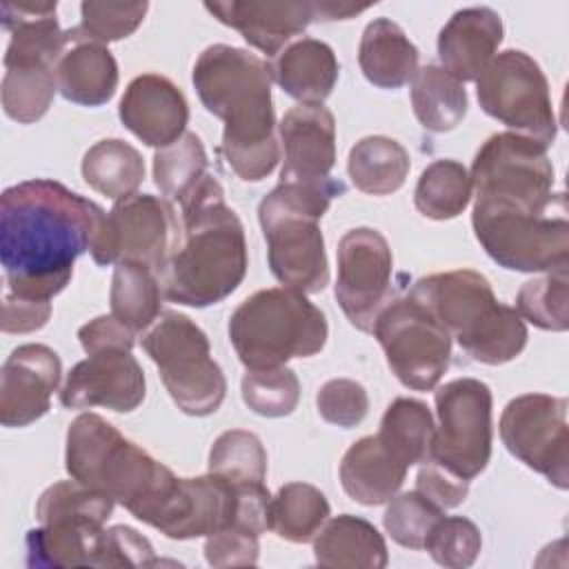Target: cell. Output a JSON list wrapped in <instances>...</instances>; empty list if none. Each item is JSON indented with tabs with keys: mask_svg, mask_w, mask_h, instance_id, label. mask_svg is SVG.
<instances>
[{
	"mask_svg": "<svg viewBox=\"0 0 569 569\" xmlns=\"http://www.w3.org/2000/svg\"><path fill=\"white\" fill-rule=\"evenodd\" d=\"M207 153L200 136L187 131L153 156V182L162 196L182 202L207 176Z\"/></svg>",
	"mask_w": 569,
	"mask_h": 569,
	"instance_id": "39",
	"label": "cell"
},
{
	"mask_svg": "<svg viewBox=\"0 0 569 569\" xmlns=\"http://www.w3.org/2000/svg\"><path fill=\"white\" fill-rule=\"evenodd\" d=\"M376 436L385 449L407 469L411 465L429 462L436 436L433 416L420 400L396 398L387 407L380 420V431Z\"/></svg>",
	"mask_w": 569,
	"mask_h": 569,
	"instance_id": "31",
	"label": "cell"
},
{
	"mask_svg": "<svg viewBox=\"0 0 569 569\" xmlns=\"http://www.w3.org/2000/svg\"><path fill=\"white\" fill-rule=\"evenodd\" d=\"M258 533L238 525H227L204 540V558L211 567H253L258 562Z\"/></svg>",
	"mask_w": 569,
	"mask_h": 569,
	"instance_id": "47",
	"label": "cell"
},
{
	"mask_svg": "<svg viewBox=\"0 0 569 569\" xmlns=\"http://www.w3.org/2000/svg\"><path fill=\"white\" fill-rule=\"evenodd\" d=\"M507 451L553 487H569L567 400L549 393H525L507 402L500 416Z\"/></svg>",
	"mask_w": 569,
	"mask_h": 569,
	"instance_id": "15",
	"label": "cell"
},
{
	"mask_svg": "<svg viewBox=\"0 0 569 569\" xmlns=\"http://www.w3.org/2000/svg\"><path fill=\"white\" fill-rule=\"evenodd\" d=\"M345 193L340 180L322 184L280 182L258 204L271 273L302 293H320L329 284V264L320 218L333 198Z\"/></svg>",
	"mask_w": 569,
	"mask_h": 569,
	"instance_id": "6",
	"label": "cell"
},
{
	"mask_svg": "<svg viewBox=\"0 0 569 569\" xmlns=\"http://www.w3.org/2000/svg\"><path fill=\"white\" fill-rule=\"evenodd\" d=\"M136 333L113 316H98L78 329V340L87 353L100 349H133Z\"/></svg>",
	"mask_w": 569,
	"mask_h": 569,
	"instance_id": "51",
	"label": "cell"
},
{
	"mask_svg": "<svg viewBox=\"0 0 569 569\" xmlns=\"http://www.w3.org/2000/svg\"><path fill=\"white\" fill-rule=\"evenodd\" d=\"M491 389L476 378H456L436 391L438 427L431 460L473 480L491 458Z\"/></svg>",
	"mask_w": 569,
	"mask_h": 569,
	"instance_id": "14",
	"label": "cell"
},
{
	"mask_svg": "<svg viewBox=\"0 0 569 569\" xmlns=\"http://www.w3.org/2000/svg\"><path fill=\"white\" fill-rule=\"evenodd\" d=\"M162 287L158 273L142 264L118 262L111 278V316L136 336L160 318Z\"/></svg>",
	"mask_w": 569,
	"mask_h": 569,
	"instance_id": "35",
	"label": "cell"
},
{
	"mask_svg": "<svg viewBox=\"0 0 569 569\" xmlns=\"http://www.w3.org/2000/svg\"><path fill=\"white\" fill-rule=\"evenodd\" d=\"M147 2H82L80 24L69 29L71 40L116 42L131 36L144 20Z\"/></svg>",
	"mask_w": 569,
	"mask_h": 569,
	"instance_id": "43",
	"label": "cell"
},
{
	"mask_svg": "<svg viewBox=\"0 0 569 569\" xmlns=\"http://www.w3.org/2000/svg\"><path fill=\"white\" fill-rule=\"evenodd\" d=\"M107 213L56 180H24L0 196L4 293L51 302L73 276Z\"/></svg>",
	"mask_w": 569,
	"mask_h": 569,
	"instance_id": "1",
	"label": "cell"
},
{
	"mask_svg": "<svg viewBox=\"0 0 569 569\" xmlns=\"http://www.w3.org/2000/svg\"><path fill=\"white\" fill-rule=\"evenodd\" d=\"M60 356L38 342L16 347L0 371V422L4 427H27L51 407V396L60 385Z\"/></svg>",
	"mask_w": 569,
	"mask_h": 569,
	"instance_id": "18",
	"label": "cell"
},
{
	"mask_svg": "<svg viewBox=\"0 0 569 569\" xmlns=\"http://www.w3.org/2000/svg\"><path fill=\"white\" fill-rule=\"evenodd\" d=\"M222 24L236 29L251 47L278 56L287 42L316 20V2H204Z\"/></svg>",
	"mask_w": 569,
	"mask_h": 569,
	"instance_id": "22",
	"label": "cell"
},
{
	"mask_svg": "<svg viewBox=\"0 0 569 569\" xmlns=\"http://www.w3.org/2000/svg\"><path fill=\"white\" fill-rule=\"evenodd\" d=\"M502 20L489 7L456 11L438 33L442 69L460 82L478 80L502 42Z\"/></svg>",
	"mask_w": 569,
	"mask_h": 569,
	"instance_id": "23",
	"label": "cell"
},
{
	"mask_svg": "<svg viewBox=\"0 0 569 569\" xmlns=\"http://www.w3.org/2000/svg\"><path fill=\"white\" fill-rule=\"evenodd\" d=\"M269 73L287 96L302 104H322L338 82L340 64L327 42L300 38L273 56Z\"/></svg>",
	"mask_w": 569,
	"mask_h": 569,
	"instance_id": "24",
	"label": "cell"
},
{
	"mask_svg": "<svg viewBox=\"0 0 569 569\" xmlns=\"http://www.w3.org/2000/svg\"><path fill=\"white\" fill-rule=\"evenodd\" d=\"M471 200V178L458 160H436L418 178L413 191L416 209L431 220L460 216Z\"/></svg>",
	"mask_w": 569,
	"mask_h": 569,
	"instance_id": "37",
	"label": "cell"
},
{
	"mask_svg": "<svg viewBox=\"0 0 569 569\" xmlns=\"http://www.w3.org/2000/svg\"><path fill=\"white\" fill-rule=\"evenodd\" d=\"M64 467L71 478L113 498L149 527L178 485L169 467L98 413H82L69 425Z\"/></svg>",
	"mask_w": 569,
	"mask_h": 569,
	"instance_id": "4",
	"label": "cell"
},
{
	"mask_svg": "<svg viewBox=\"0 0 569 569\" xmlns=\"http://www.w3.org/2000/svg\"><path fill=\"white\" fill-rule=\"evenodd\" d=\"M56 91L58 80L53 64L29 62L4 67L0 87L2 109L20 124L38 122L49 111Z\"/></svg>",
	"mask_w": 569,
	"mask_h": 569,
	"instance_id": "36",
	"label": "cell"
},
{
	"mask_svg": "<svg viewBox=\"0 0 569 569\" xmlns=\"http://www.w3.org/2000/svg\"><path fill=\"white\" fill-rule=\"evenodd\" d=\"M236 522V487L216 476L178 478V485L164 502L153 529L171 540H191L209 536Z\"/></svg>",
	"mask_w": 569,
	"mask_h": 569,
	"instance_id": "19",
	"label": "cell"
},
{
	"mask_svg": "<svg viewBox=\"0 0 569 569\" xmlns=\"http://www.w3.org/2000/svg\"><path fill=\"white\" fill-rule=\"evenodd\" d=\"M158 565L151 542L133 527L116 525L104 529L102 536V565L100 567H153Z\"/></svg>",
	"mask_w": 569,
	"mask_h": 569,
	"instance_id": "48",
	"label": "cell"
},
{
	"mask_svg": "<svg viewBox=\"0 0 569 569\" xmlns=\"http://www.w3.org/2000/svg\"><path fill=\"white\" fill-rule=\"evenodd\" d=\"M204 109L224 122L220 153L244 182L264 180L280 160L269 64L231 44L207 47L191 73Z\"/></svg>",
	"mask_w": 569,
	"mask_h": 569,
	"instance_id": "2",
	"label": "cell"
},
{
	"mask_svg": "<svg viewBox=\"0 0 569 569\" xmlns=\"http://www.w3.org/2000/svg\"><path fill=\"white\" fill-rule=\"evenodd\" d=\"M51 318V302L2 296V331L4 333H31L42 329Z\"/></svg>",
	"mask_w": 569,
	"mask_h": 569,
	"instance_id": "50",
	"label": "cell"
},
{
	"mask_svg": "<svg viewBox=\"0 0 569 569\" xmlns=\"http://www.w3.org/2000/svg\"><path fill=\"white\" fill-rule=\"evenodd\" d=\"M405 476L407 467L385 449L378 436L356 440L340 462L342 489L351 500L367 507L389 502L400 491Z\"/></svg>",
	"mask_w": 569,
	"mask_h": 569,
	"instance_id": "25",
	"label": "cell"
},
{
	"mask_svg": "<svg viewBox=\"0 0 569 569\" xmlns=\"http://www.w3.org/2000/svg\"><path fill=\"white\" fill-rule=\"evenodd\" d=\"M142 349L160 371L176 407L187 416H211L220 409L227 380L211 358L207 333L180 311H162L142 336Z\"/></svg>",
	"mask_w": 569,
	"mask_h": 569,
	"instance_id": "8",
	"label": "cell"
},
{
	"mask_svg": "<svg viewBox=\"0 0 569 569\" xmlns=\"http://www.w3.org/2000/svg\"><path fill=\"white\" fill-rule=\"evenodd\" d=\"M144 400V373L131 349H100L73 365L60 389L67 409L104 407L118 413L138 409Z\"/></svg>",
	"mask_w": 569,
	"mask_h": 569,
	"instance_id": "17",
	"label": "cell"
},
{
	"mask_svg": "<svg viewBox=\"0 0 569 569\" xmlns=\"http://www.w3.org/2000/svg\"><path fill=\"white\" fill-rule=\"evenodd\" d=\"M244 405L264 418L289 416L300 400L298 376L287 367L247 369L240 382Z\"/></svg>",
	"mask_w": 569,
	"mask_h": 569,
	"instance_id": "42",
	"label": "cell"
},
{
	"mask_svg": "<svg viewBox=\"0 0 569 569\" xmlns=\"http://www.w3.org/2000/svg\"><path fill=\"white\" fill-rule=\"evenodd\" d=\"M418 47L389 18L371 20L360 38L358 64L362 76L380 89H398L418 71Z\"/></svg>",
	"mask_w": 569,
	"mask_h": 569,
	"instance_id": "29",
	"label": "cell"
},
{
	"mask_svg": "<svg viewBox=\"0 0 569 569\" xmlns=\"http://www.w3.org/2000/svg\"><path fill=\"white\" fill-rule=\"evenodd\" d=\"M476 362L505 365L527 345V327L516 307L502 305L489 280L473 269L431 273L407 291Z\"/></svg>",
	"mask_w": 569,
	"mask_h": 569,
	"instance_id": "5",
	"label": "cell"
},
{
	"mask_svg": "<svg viewBox=\"0 0 569 569\" xmlns=\"http://www.w3.org/2000/svg\"><path fill=\"white\" fill-rule=\"evenodd\" d=\"M316 407L325 422L351 429L367 418L369 396L360 382L349 378H333L320 387Z\"/></svg>",
	"mask_w": 569,
	"mask_h": 569,
	"instance_id": "46",
	"label": "cell"
},
{
	"mask_svg": "<svg viewBox=\"0 0 569 569\" xmlns=\"http://www.w3.org/2000/svg\"><path fill=\"white\" fill-rule=\"evenodd\" d=\"M116 500L82 485L80 480H60L47 487L36 505V518L40 525L71 520L104 527L111 518Z\"/></svg>",
	"mask_w": 569,
	"mask_h": 569,
	"instance_id": "38",
	"label": "cell"
},
{
	"mask_svg": "<svg viewBox=\"0 0 569 569\" xmlns=\"http://www.w3.org/2000/svg\"><path fill=\"white\" fill-rule=\"evenodd\" d=\"M284 149L280 182L322 184L336 164V120L322 104L291 107L280 124Z\"/></svg>",
	"mask_w": 569,
	"mask_h": 569,
	"instance_id": "20",
	"label": "cell"
},
{
	"mask_svg": "<svg viewBox=\"0 0 569 569\" xmlns=\"http://www.w3.org/2000/svg\"><path fill=\"white\" fill-rule=\"evenodd\" d=\"M313 556L320 567L331 569H382L389 560L382 533L351 513L322 525L313 538Z\"/></svg>",
	"mask_w": 569,
	"mask_h": 569,
	"instance_id": "27",
	"label": "cell"
},
{
	"mask_svg": "<svg viewBox=\"0 0 569 569\" xmlns=\"http://www.w3.org/2000/svg\"><path fill=\"white\" fill-rule=\"evenodd\" d=\"M371 333L393 376L413 391L433 389L451 360V336L409 293L393 296L376 316Z\"/></svg>",
	"mask_w": 569,
	"mask_h": 569,
	"instance_id": "12",
	"label": "cell"
},
{
	"mask_svg": "<svg viewBox=\"0 0 569 569\" xmlns=\"http://www.w3.org/2000/svg\"><path fill=\"white\" fill-rule=\"evenodd\" d=\"M411 107L427 131L445 133L462 122L469 100L460 80L438 64H427L411 80Z\"/></svg>",
	"mask_w": 569,
	"mask_h": 569,
	"instance_id": "32",
	"label": "cell"
},
{
	"mask_svg": "<svg viewBox=\"0 0 569 569\" xmlns=\"http://www.w3.org/2000/svg\"><path fill=\"white\" fill-rule=\"evenodd\" d=\"M180 242L158 278L169 302L204 309L231 296L244 280V227L211 173L180 202Z\"/></svg>",
	"mask_w": 569,
	"mask_h": 569,
	"instance_id": "3",
	"label": "cell"
},
{
	"mask_svg": "<svg viewBox=\"0 0 569 569\" xmlns=\"http://www.w3.org/2000/svg\"><path fill=\"white\" fill-rule=\"evenodd\" d=\"M329 500L307 482H287L269 500V529L287 542H309L329 518Z\"/></svg>",
	"mask_w": 569,
	"mask_h": 569,
	"instance_id": "34",
	"label": "cell"
},
{
	"mask_svg": "<svg viewBox=\"0 0 569 569\" xmlns=\"http://www.w3.org/2000/svg\"><path fill=\"white\" fill-rule=\"evenodd\" d=\"M516 311L545 331H565L567 318V267L529 280L516 296Z\"/></svg>",
	"mask_w": 569,
	"mask_h": 569,
	"instance_id": "41",
	"label": "cell"
},
{
	"mask_svg": "<svg viewBox=\"0 0 569 569\" xmlns=\"http://www.w3.org/2000/svg\"><path fill=\"white\" fill-rule=\"evenodd\" d=\"M227 331L247 369H276L291 358H311L329 336L325 313L291 287L260 289L244 298Z\"/></svg>",
	"mask_w": 569,
	"mask_h": 569,
	"instance_id": "7",
	"label": "cell"
},
{
	"mask_svg": "<svg viewBox=\"0 0 569 569\" xmlns=\"http://www.w3.org/2000/svg\"><path fill=\"white\" fill-rule=\"evenodd\" d=\"M471 224L487 256L511 271H556L569 262L567 202L549 211L473 200Z\"/></svg>",
	"mask_w": 569,
	"mask_h": 569,
	"instance_id": "9",
	"label": "cell"
},
{
	"mask_svg": "<svg viewBox=\"0 0 569 569\" xmlns=\"http://www.w3.org/2000/svg\"><path fill=\"white\" fill-rule=\"evenodd\" d=\"M118 116L138 140L147 147L162 149L187 133L189 104L169 78L142 73L124 89Z\"/></svg>",
	"mask_w": 569,
	"mask_h": 569,
	"instance_id": "21",
	"label": "cell"
},
{
	"mask_svg": "<svg viewBox=\"0 0 569 569\" xmlns=\"http://www.w3.org/2000/svg\"><path fill=\"white\" fill-rule=\"evenodd\" d=\"M425 549L440 567L465 569L480 556L482 536L469 518L442 516L431 529Z\"/></svg>",
	"mask_w": 569,
	"mask_h": 569,
	"instance_id": "45",
	"label": "cell"
},
{
	"mask_svg": "<svg viewBox=\"0 0 569 569\" xmlns=\"http://www.w3.org/2000/svg\"><path fill=\"white\" fill-rule=\"evenodd\" d=\"M58 91L82 107L109 102L118 87V64L104 44L71 40L56 64Z\"/></svg>",
	"mask_w": 569,
	"mask_h": 569,
	"instance_id": "26",
	"label": "cell"
},
{
	"mask_svg": "<svg viewBox=\"0 0 569 569\" xmlns=\"http://www.w3.org/2000/svg\"><path fill=\"white\" fill-rule=\"evenodd\" d=\"M180 242L173 207L151 193H131L111 207L93 244L96 264L133 262L162 273L169 256Z\"/></svg>",
	"mask_w": 569,
	"mask_h": 569,
	"instance_id": "13",
	"label": "cell"
},
{
	"mask_svg": "<svg viewBox=\"0 0 569 569\" xmlns=\"http://www.w3.org/2000/svg\"><path fill=\"white\" fill-rule=\"evenodd\" d=\"M336 258V300L356 329L371 333L376 316L393 298L391 247L378 229L356 227L340 238Z\"/></svg>",
	"mask_w": 569,
	"mask_h": 569,
	"instance_id": "16",
	"label": "cell"
},
{
	"mask_svg": "<svg viewBox=\"0 0 569 569\" xmlns=\"http://www.w3.org/2000/svg\"><path fill=\"white\" fill-rule=\"evenodd\" d=\"M409 151L393 138L367 136L358 140L347 158V171L356 189L369 196L398 191L409 173Z\"/></svg>",
	"mask_w": 569,
	"mask_h": 569,
	"instance_id": "30",
	"label": "cell"
},
{
	"mask_svg": "<svg viewBox=\"0 0 569 569\" xmlns=\"http://www.w3.org/2000/svg\"><path fill=\"white\" fill-rule=\"evenodd\" d=\"M84 182L113 200L136 193L144 180V160L136 147L120 138H107L87 149L82 158Z\"/></svg>",
	"mask_w": 569,
	"mask_h": 569,
	"instance_id": "33",
	"label": "cell"
},
{
	"mask_svg": "<svg viewBox=\"0 0 569 569\" xmlns=\"http://www.w3.org/2000/svg\"><path fill=\"white\" fill-rule=\"evenodd\" d=\"M445 516V509L427 500L420 491H405L389 500L382 525L393 542L407 549H425V542Z\"/></svg>",
	"mask_w": 569,
	"mask_h": 569,
	"instance_id": "44",
	"label": "cell"
},
{
	"mask_svg": "<svg viewBox=\"0 0 569 569\" xmlns=\"http://www.w3.org/2000/svg\"><path fill=\"white\" fill-rule=\"evenodd\" d=\"M369 4H349V2H316V20H347L356 13H362Z\"/></svg>",
	"mask_w": 569,
	"mask_h": 569,
	"instance_id": "52",
	"label": "cell"
},
{
	"mask_svg": "<svg viewBox=\"0 0 569 569\" xmlns=\"http://www.w3.org/2000/svg\"><path fill=\"white\" fill-rule=\"evenodd\" d=\"M209 471L231 485L264 482L267 451L260 438L244 429L222 431L209 451Z\"/></svg>",
	"mask_w": 569,
	"mask_h": 569,
	"instance_id": "40",
	"label": "cell"
},
{
	"mask_svg": "<svg viewBox=\"0 0 569 569\" xmlns=\"http://www.w3.org/2000/svg\"><path fill=\"white\" fill-rule=\"evenodd\" d=\"M480 109L507 124L513 133L549 147L556 140L558 122L549 96V82L540 64L525 51L498 53L476 80Z\"/></svg>",
	"mask_w": 569,
	"mask_h": 569,
	"instance_id": "11",
	"label": "cell"
},
{
	"mask_svg": "<svg viewBox=\"0 0 569 569\" xmlns=\"http://www.w3.org/2000/svg\"><path fill=\"white\" fill-rule=\"evenodd\" d=\"M104 527L58 520L27 533V567L73 569L102 565Z\"/></svg>",
	"mask_w": 569,
	"mask_h": 569,
	"instance_id": "28",
	"label": "cell"
},
{
	"mask_svg": "<svg viewBox=\"0 0 569 569\" xmlns=\"http://www.w3.org/2000/svg\"><path fill=\"white\" fill-rule=\"evenodd\" d=\"M416 491H420L427 500H431L440 509H453L465 502L469 493V480L429 460L416 476Z\"/></svg>",
	"mask_w": 569,
	"mask_h": 569,
	"instance_id": "49",
	"label": "cell"
},
{
	"mask_svg": "<svg viewBox=\"0 0 569 569\" xmlns=\"http://www.w3.org/2000/svg\"><path fill=\"white\" fill-rule=\"evenodd\" d=\"M469 178L476 200L527 211H549L567 202L562 191L553 193V164L547 147L513 131L493 133L482 142Z\"/></svg>",
	"mask_w": 569,
	"mask_h": 569,
	"instance_id": "10",
	"label": "cell"
}]
</instances>
